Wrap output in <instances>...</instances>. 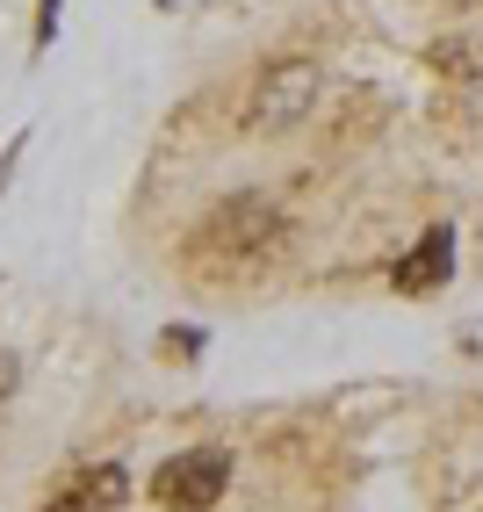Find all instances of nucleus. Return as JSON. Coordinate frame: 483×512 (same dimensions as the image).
I'll use <instances>...</instances> for the list:
<instances>
[{
    "label": "nucleus",
    "mask_w": 483,
    "mask_h": 512,
    "mask_svg": "<svg viewBox=\"0 0 483 512\" xmlns=\"http://www.w3.org/2000/svg\"><path fill=\"white\" fill-rule=\"evenodd\" d=\"M274 246H282V210L260 202V195H231V202L210 210V224H202V253L231 260V267H246V260H260Z\"/></svg>",
    "instance_id": "obj_1"
},
{
    "label": "nucleus",
    "mask_w": 483,
    "mask_h": 512,
    "mask_svg": "<svg viewBox=\"0 0 483 512\" xmlns=\"http://www.w3.org/2000/svg\"><path fill=\"white\" fill-rule=\"evenodd\" d=\"M224 484H231V455L224 448H188V455L152 469V505H166V512H210L224 498Z\"/></svg>",
    "instance_id": "obj_2"
},
{
    "label": "nucleus",
    "mask_w": 483,
    "mask_h": 512,
    "mask_svg": "<svg viewBox=\"0 0 483 512\" xmlns=\"http://www.w3.org/2000/svg\"><path fill=\"white\" fill-rule=\"evenodd\" d=\"M318 58H274L253 87V130H289L318 109Z\"/></svg>",
    "instance_id": "obj_3"
},
{
    "label": "nucleus",
    "mask_w": 483,
    "mask_h": 512,
    "mask_svg": "<svg viewBox=\"0 0 483 512\" xmlns=\"http://www.w3.org/2000/svg\"><path fill=\"white\" fill-rule=\"evenodd\" d=\"M447 275H455V231H447V224H433L419 246H411V253L390 267V282H397L404 296H433Z\"/></svg>",
    "instance_id": "obj_4"
},
{
    "label": "nucleus",
    "mask_w": 483,
    "mask_h": 512,
    "mask_svg": "<svg viewBox=\"0 0 483 512\" xmlns=\"http://www.w3.org/2000/svg\"><path fill=\"white\" fill-rule=\"evenodd\" d=\"M123 498H130V469H123V462H94V469H80L44 512H116Z\"/></svg>",
    "instance_id": "obj_5"
},
{
    "label": "nucleus",
    "mask_w": 483,
    "mask_h": 512,
    "mask_svg": "<svg viewBox=\"0 0 483 512\" xmlns=\"http://www.w3.org/2000/svg\"><path fill=\"white\" fill-rule=\"evenodd\" d=\"M426 58H433L440 80H476V73H483V44H476V37H440Z\"/></svg>",
    "instance_id": "obj_6"
},
{
    "label": "nucleus",
    "mask_w": 483,
    "mask_h": 512,
    "mask_svg": "<svg viewBox=\"0 0 483 512\" xmlns=\"http://www.w3.org/2000/svg\"><path fill=\"white\" fill-rule=\"evenodd\" d=\"M166 354H174V361H195V354H202V332L174 325V332H166Z\"/></svg>",
    "instance_id": "obj_7"
},
{
    "label": "nucleus",
    "mask_w": 483,
    "mask_h": 512,
    "mask_svg": "<svg viewBox=\"0 0 483 512\" xmlns=\"http://www.w3.org/2000/svg\"><path fill=\"white\" fill-rule=\"evenodd\" d=\"M51 29H58V0H44V15H37V44H51Z\"/></svg>",
    "instance_id": "obj_8"
},
{
    "label": "nucleus",
    "mask_w": 483,
    "mask_h": 512,
    "mask_svg": "<svg viewBox=\"0 0 483 512\" xmlns=\"http://www.w3.org/2000/svg\"><path fill=\"white\" fill-rule=\"evenodd\" d=\"M15 159H22V138H15L8 152H0V188H8V174H15Z\"/></svg>",
    "instance_id": "obj_9"
},
{
    "label": "nucleus",
    "mask_w": 483,
    "mask_h": 512,
    "mask_svg": "<svg viewBox=\"0 0 483 512\" xmlns=\"http://www.w3.org/2000/svg\"><path fill=\"white\" fill-rule=\"evenodd\" d=\"M15 390V354H0V397Z\"/></svg>",
    "instance_id": "obj_10"
}]
</instances>
